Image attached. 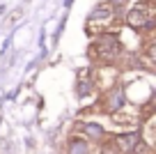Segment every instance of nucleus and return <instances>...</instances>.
Instances as JSON below:
<instances>
[{"label": "nucleus", "mask_w": 156, "mask_h": 154, "mask_svg": "<svg viewBox=\"0 0 156 154\" xmlns=\"http://www.w3.org/2000/svg\"><path fill=\"white\" fill-rule=\"evenodd\" d=\"M129 25L133 28H151L154 25V16H151L149 7H136V9L129 12Z\"/></svg>", "instance_id": "1"}, {"label": "nucleus", "mask_w": 156, "mask_h": 154, "mask_svg": "<svg viewBox=\"0 0 156 154\" xmlns=\"http://www.w3.org/2000/svg\"><path fill=\"white\" fill-rule=\"evenodd\" d=\"M119 42H117V37H112V35H103L101 39L97 42V51L103 55V58H115L117 53H119Z\"/></svg>", "instance_id": "2"}, {"label": "nucleus", "mask_w": 156, "mask_h": 154, "mask_svg": "<svg viewBox=\"0 0 156 154\" xmlns=\"http://www.w3.org/2000/svg\"><path fill=\"white\" fill-rule=\"evenodd\" d=\"M140 143V136L138 134H124V136H117V145L124 149V152H133Z\"/></svg>", "instance_id": "3"}, {"label": "nucleus", "mask_w": 156, "mask_h": 154, "mask_svg": "<svg viewBox=\"0 0 156 154\" xmlns=\"http://www.w3.org/2000/svg\"><path fill=\"white\" fill-rule=\"evenodd\" d=\"M110 16H112V7L110 5H101V7H97V9L92 12V21H97V19L108 21Z\"/></svg>", "instance_id": "4"}, {"label": "nucleus", "mask_w": 156, "mask_h": 154, "mask_svg": "<svg viewBox=\"0 0 156 154\" xmlns=\"http://www.w3.org/2000/svg\"><path fill=\"white\" fill-rule=\"evenodd\" d=\"M69 154H87V145L83 140H71L69 143Z\"/></svg>", "instance_id": "5"}, {"label": "nucleus", "mask_w": 156, "mask_h": 154, "mask_svg": "<svg viewBox=\"0 0 156 154\" xmlns=\"http://www.w3.org/2000/svg\"><path fill=\"white\" fill-rule=\"evenodd\" d=\"M83 129L87 131V136H90V138H101V136H103V129H101L99 124H85Z\"/></svg>", "instance_id": "6"}, {"label": "nucleus", "mask_w": 156, "mask_h": 154, "mask_svg": "<svg viewBox=\"0 0 156 154\" xmlns=\"http://www.w3.org/2000/svg\"><path fill=\"white\" fill-rule=\"evenodd\" d=\"M122 104H124V94H122V92H115L112 99H110V108H119Z\"/></svg>", "instance_id": "7"}, {"label": "nucleus", "mask_w": 156, "mask_h": 154, "mask_svg": "<svg viewBox=\"0 0 156 154\" xmlns=\"http://www.w3.org/2000/svg\"><path fill=\"white\" fill-rule=\"evenodd\" d=\"M21 16H23V12H21V9H16V12H12V14H9V23H14V21H19V19H21Z\"/></svg>", "instance_id": "8"}]
</instances>
